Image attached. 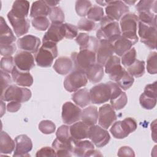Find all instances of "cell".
I'll list each match as a JSON object with an SVG mask.
<instances>
[{"instance_id": "obj_1", "label": "cell", "mask_w": 157, "mask_h": 157, "mask_svg": "<svg viewBox=\"0 0 157 157\" xmlns=\"http://www.w3.org/2000/svg\"><path fill=\"white\" fill-rule=\"evenodd\" d=\"M121 33L118 21L112 20L107 16H104L100 21V28L96 32L97 39L99 41L113 43Z\"/></svg>"}, {"instance_id": "obj_2", "label": "cell", "mask_w": 157, "mask_h": 157, "mask_svg": "<svg viewBox=\"0 0 157 157\" xmlns=\"http://www.w3.org/2000/svg\"><path fill=\"white\" fill-rule=\"evenodd\" d=\"M57 56L56 44L50 42H43L42 46L35 53V61L39 66L48 67L52 66L53 59Z\"/></svg>"}, {"instance_id": "obj_3", "label": "cell", "mask_w": 157, "mask_h": 157, "mask_svg": "<svg viewBox=\"0 0 157 157\" xmlns=\"http://www.w3.org/2000/svg\"><path fill=\"white\" fill-rule=\"evenodd\" d=\"M139 18L135 13H128L120 19V27L121 36L130 40L134 45L138 42L137 35Z\"/></svg>"}, {"instance_id": "obj_4", "label": "cell", "mask_w": 157, "mask_h": 157, "mask_svg": "<svg viewBox=\"0 0 157 157\" xmlns=\"http://www.w3.org/2000/svg\"><path fill=\"white\" fill-rule=\"evenodd\" d=\"M31 98V91L29 89L19 87L15 85H10L1 94V100L4 101H17L25 102Z\"/></svg>"}, {"instance_id": "obj_5", "label": "cell", "mask_w": 157, "mask_h": 157, "mask_svg": "<svg viewBox=\"0 0 157 157\" xmlns=\"http://www.w3.org/2000/svg\"><path fill=\"white\" fill-rule=\"evenodd\" d=\"M137 128V124L136 121L131 117H128L122 121H118L114 123L110 131L115 138L121 139L128 137Z\"/></svg>"}, {"instance_id": "obj_6", "label": "cell", "mask_w": 157, "mask_h": 157, "mask_svg": "<svg viewBox=\"0 0 157 157\" xmlns=\"http://www.w3.org/2000/svg\"><path fill=\"white\" fill-rule=\"evenodd\" d=\"M113 82L109 81L93 86L90 90L91 102L95 104H101L110 100L112 92Z\"/></svg>"}, {"instance_id": "obj_7", "label": "cell", "mask_w": 157, "mask_h": 157, "mask_svg": "<svg viewBox=\"0 0 157 157\" xmlns=\"http://www.w3.org/2000/svg\"><path fill=\"white\" fill-rule=\"evenodd\" d=\"M71 59L75 66V69L85 71L89 67L96 63V53L88 50H80L74 52L71 55Z\"/></svg>"}, {"instance_id": "obj_8", "label": "cell", "mask_w": 157, "mask_h": 157, "mask_svg": "<svg viewBox=\"0 0 157 157\" xmlns=\"http://www.w3.org/2000/svg\"><path fill=\"white\" fill-rule=\"evenodd\" d=\"M88 79L84 71L75 69L71 72L64 80V87L69 92H75L85 86Z\"/></svg>"}, {"instance_id": "obj_9", "label": "cell", "mask_w": 157, "mask_h": 157, "mask_svg": "<svg viewBox=\"0 0 157 157\" xmlns=\"http://www.w3.org/2000/svg\"><path fill=\"white\" fill-rule=\"evenodd\" d=\"M138 28V34L140 41L148 48L155 49L156 47V26L139 21Z\"/></svg>"}, {"instance_id": "obj_10", "label": "cell", "mask_w": 157, "mask_h": 157, "mask_svg": "<svg viewBox=\"0 0 157 157\" xmlns=\"http://www.w3.org/2000/svg\"><path fill=\"white\" fill-rule=\"evenodd\" d=\"M88 138L97 147L101 148L106 145L110 141V136L108 131L99 125L90 126Z\"/></svg>"}, {"instance_id": "obj_11", "label": "cell", "mask_w": 157, "mask_h": 157, "mask_svg": "<svg viewBox=\"0 0 157 157\" xmlns=\"http://www.w3.org/2000/svg\"><path fill=\"white\" fill-rule=\"evenodd\" d=\"M72 153L81 157L102 156L99 151L94 149L93 144L87 140L73 141Z\"/></svg>"}, {"instance_id": "obj_12", "label": "cell", "mask_w": 157, "mask_h": 157, "mask_svg": "<svg viewBox=\"0 0 157 157\" xmlns=\"http://www.w3.org/2000/svg\"><path fill=\"white\" fill-rule=\"evenodd\" d=\"M107 16L114 21L120 20L129 12L128 6L121 1H110L105 7Z\"/></svg>"}, {"instance_id": "obj_13", "label": "cell", "mask_w": 157, "mask_h": 157, "mask_svg": "<svg viewBox=\"0 0 157 157\" xmlns=\"http://www.w3.org/2000/svg\"><path fill=\"white\" fill-rule=\"evenodd\" d=\"M82 111L80 108L71 102H66L62 107L61 117L63 123L71 124L79 121L81 118Z\"/></svg>"}, {"instance_id": "obj_14", "label": "cell", "mask_w": 157, "mask_h": 157, "mask_svg": "<svg viewBox=\"0 0 157 157\" xmlns=\"http://www.w3.org/2000/svg\"><path fill=\"white\" fill-rule=\"evenodd\" d=\"M117 115L111 105L106 104L102 105L98 112V123L102 128L107 129L116 120Z\"/></svg>"}, {"instance_id": "obj_15", "label": "cell", "mask_w": 157, "mask_h": 157, "mask_svg": "<svg viewBox=\"0 0 157 157\" xmlns=\"http://www.w3.org/2000/svg\"><path fill=\"white\" fill-rule=\"evenodd\" d=\"M13 59L15 67L21 71L28 72L35 66L33 55L26 51L18 52L15 55Z\"/></svg>"}, {"instance_id": "obj_16", "label": "cell", "mask_w": 157, "mask_h": 157, "mask_svg": "<svg viewBox=\"0 0 157 157\" xmlns=\"http://www.w3.org/2000/svg\"><path fill=\"white\" fill-rule=\"evenodd\" d=\"M15 148L13 156H29V152L33 148L31 139L25 134H21L15 138Z\"/></svg>"}, {"instance_id": "obj_17", "label": "cell", "mask_w": 157, "mask_h": 157, "mask_svg": "<svg viewBox=\"0 0 157 157\" xmlns=\"http://www.w3.org/2000/svg\"><path fill=\"white\" fill-rule=\"evenodd\" d=\"M105 72L109 74V78L115 82L122 74L125 69L120 64V58L117 56H112L105 64Z\"/></svg>"}, {"instance_id": "obj_18", "label": "cell", "mask_w": 157, "mask_h": 157, "mask_svg": "<svg viewBox=\"0 0 157 157\" xmlns=\"http://www.w3.org/2000/svg\"><path fill=\"white\" fill-rule=\"evenodd\" d=\"M75 41L79 45L80 50H88L96 53L100 44V41L97 38L84 33H79L76 37Z\"/></svg>"}, {"instance_id": "obj_19", "label": "cell", "mask_w": 157, "mask_h": 157, "mask_svg": "<svg viewBox=\"0 0 157 157\" xmlns=\"http://www.w3.org/2000/svg\"><path fill=\"white\" fill-rule=\"evenodd\" d=\"M7 18L17 37L21 36L28 32L30 24L28 18H17L14 17L10 12H9L7 13Z\"/></svg>"}, {"instance_id": "obj_20", "label": "cell", "mask_w": 157, "mask_h": 157, "mask_svg": "<svg viewBox=\"0 0 157 157\" xmlns=\"http://www.w3.org/2000/svg\"><path fill=\"white\" fill-rule=\"evenodd\" d=\"M18 47L24 51L36 53L40 45L39 37L33 35H25L17 40Z\"/></svg>"}, {"instance_id": "obj_21", "label": "cell", "mask_w": 157, "mask_h": 157, "mask_svg": "<svg viewBox=\"0 0 157 157\" xmlns=\"http://www.w3.org/2000/svg\"><path fill=\"white\" fill-rule=\"evenodd\" d=\"M64 37L63 23H52L42 38V43L50 42L57 44Z\"/></svg>"}, {"instance_id": "obj_22", "label": "cell", "mask_w": 157, "mask_h": 157, "mask_svg": "<svg viewBox=\"0 0 157 157\" xmlns=\"http://www.w3.org/2000/svg\"><path fill=\"white\" fill-rule=\"evenodd\" d=\"M114 48L112 43L107 41H100L96 52V62L100 65L105 66L107 61L113 56Z\"/></svg>"}, {"instance_id": "obj_23", "label": "cell", "mask_w": 157, "mask_h": 157, "mask_svg": "<svg viewBox=\"0 0 157 157\" xmlns=\"http://www.w3.org/2000/svg\"><path fill=\"white\" fill-rule=\"evenodd\" d=\"M90 126L84 122L77 121L70 127V134L73 141L81 140L88 138Z\"/></svg>"}, {"instance_id": "obj_24", "label": "cell", "mask_w": 157, "mask_h": 157, "mask_svg": "<svg viewBox=\"0 0 157 157\" xmlns=\"http://www.w3.org/2000/svg\"><path fill=\"white\" fill-rule=\"evenodd\" d=\"M11 74L13 80L18 85L29 87L33 83V77L29 72L20 71L15 66Z\"/></svg>"}, {"instance_id": "obj_25", "label": "cell", "mask_w": 157, "mask_h": 157, "mask_svg": "<svg viewBox=\"0 0 157 157\" xmlns=\"http://www.w3.org/2000/svg\"><path fill=\"white\" fill-rule=\"evenodd\" d=\"M16 40L12 31L2 17L0 18V45L13 44Z\"/></svg>"}, {"instance_id": "obj_26", "label": "cell", "mask_w": 157, "mask_h": 157, "mask_svg": "<svg viewBox=\"0 0 157 157\" xmlns=\"http://www.w3.org/2000/svg\"><path fill=\"white\" fill-rule=\"evenodd\" d=\"M74 63L72 60L67 56L58 58L53 64L54 70L60 75H66L73 69Z\"/></svg>"}, {"instance_id": "obj_27", "label": "cell", "mask_w": 157, "mask_h": 157, "mask_svg": "<svg viewBox=\"0 0 157 157\" xmlns=\"http://www.w3.org/2000/svg\"><path fill=\"white\" fill-rule=\"evenodd\" d=\"M29 10V2L26 0H17L13 3L10 13L18 18L27 17Z\"/></svg>"}, {"instance_id": "obj_28", "label": "cell", "mask_w": 157, "mask_h": 157, "mask_svg": "<svg viewBox=\"0 0 157 157\" xmlns=\"http://www.w3.org/2000/svg\"><path fill=\"white\" fill-rule=\"evenodd\" d=\"M50 10L51 7L46 4L45 1H36L32 4L30 17L33 18L39 17H47L49 15Z\"/></svg>"}, {"instance_id": "obj_29", "label": "cell", "mask_w": 157, "mask_h": 157, "mask_svg": "<svg viewBox=\"0 0 157 157\" xmlns=\"http://www.w3.org/2000/svg\"><path fill=\"white\" fill-rule=\"evenodd\" d=\"M85 73L87 79L91 83H96L99 82L104 77L103 66L98 63H95L89 67Z\"/></svg>"}, {"instance_id": "obj_30", "label": "cell", "mask_w": 157, "mask_h": 157, "mask_svg": "<svg viewBox=\"0 0 157 157\" xmlns=\"http://www.w3.org/2000/svg\"><path fill=\"white\" fill-rule=\"evenodd\" d=\"M52 147L56 152V156H71L73 148V141L63 142L56 138L53 143Z\"/></svg>"}, {"instance_id": "obj_31", "label": "cell", "mask_w": 157, "mask_h": 157, "mask_svg": "<svg viewBox=\"0 0 157 157\" xmlns=\"http://www.w3.org/2000/svg\"><path fill=\"white\" fill-rule=\"evenodd\" d=\"M80 119L89 126L96 124L98 119V111L96 106L91 105L82 111Z\"/></svg>"}, {"instance_id": "obj_32", "label": "cell", "mask_w": 157, "mask_h": 157, "mask_svg": "<svg viewBox=\"0 0 157 157\" xmlns=\"http://www.w3.org/2000/svg\"><path fill=\"white\" fill-rule=\"evenodd\" d=\"M72 99L77 105L83 108L90 104V91L86 88L78 90L72 95Z\"/></svg>"}, {"instance_id": "obj_33", "label": "cell", "mask_w": 157, "mask_h": 157, "mask_svg": "<svg viewBox=\"0 0 157 157\" xmlns=\"http://www.w3.org/2000/svg\"><path fill=\"white\" fill-rule=\"evenodd\" d=\"M134 44L128 39L120 36L113 44L114 53L118 56H121L123 54L129 50Z\"/></svg>"}, {"instance_id": "obj_34", "label": "cell", "mask_w": 157, "mask_h": 157, "mask_svg": "<svg viewBox=\"0 0 157 157\" xmlns=\"http://www.w3.org/2000/svg\"><path fill=\"white\" fill-rule=\"evenodd\" d=\"M15 148V142L5 131L1 132L0 152L1 154H10Z\"/></svg>"}, {"instance_id": "obj_35", "label": "cell", "mask_w": 157, "mask_h": 157, "mask_svg": "<svg viewBox=\"0 0 157 157\" xmlns=\"http://www.w3.org/2000/svg\"><path fill=\"white\" fill-rule=\"evenodd\" d=\"M127 70L128 73L132 77H142L145 73V62L136 59L132 64L127 67Z\"/></svg>"}, {"instance_id": "obj_36", "label": "cell", "mask_w": 157, "mask_h": 157, "mask_svg": "<svg viewBox=\"0 0 157 157\" xmlns=\"http://www.w3.org/2000/svg\"><path fill=\"white\" fill-rule=\"evenodd\" d=\"M134 82V77L131 75L128 72L124 70L123 74L115 82L123 90H127L133 84Z\"/></svg>"}, {"instance_id": "obj_37", "label": "cell", "mask_w": 157, "mask_h": 157, "mask_svg": "<svg viewBox=\"0 0 157 157\" xmlns=\"http://www.w3.org/2000/svg\"><path fill=\"white\" fill-rule=\"evenodd\" d=\"M156 1L142 0L137 2L136 9L138 12L141 11H151L156 13Z\"/></svg>"}, {"instance_id": "obj_38", "label": "cell", "mask_w": 157, "mask_h": 157, "mask_svg": "<svg viewBox=\"0 0 157 157\" xmlns=\"http://www.w3.org/2000/svg\"><path fill=\"white\" fill-rule=\"evenodd\" d=\"M139 21L144 23L156 26V15L151 11H141L139 12Z\"/></svg>"}, {"instance_id": "obj_39", "label": "cell", "mask_w": 157, "mask_h": 157, "mask_svg": "<svg viewBox=\"0 0 157 157\" xmlns=\"http://www.w3.org/2000/svg\"><path fill=\"white\" fill-rule=\"evenodd\" d=\"M91 2L90 1L86 0H78L75 2V9L77 14L84 17L86 15L88 12L91 7Z\"/></svg>"}, {"instance_id": "obj_40", "label": "cell", "mask_w": 157, "mask_h": 157, "mask_svg": "<svg viewBox=\"0 0 157 157\" xmlns=\"http://www.w3.org/2000/svg\"><path fill=\"white\" fill-rule=\"evenodd\" d=\"M48 16L52 23H63L65 18L63 10L59 7L57 6L51 7Z\"/></svg>"}, {"instance_id": "obj_41", "label": "cell", "mask_w": 157, "mask_h": 157, "mask_svg": "<svg viewBox=\"0 0 157 157\" xmlns=\"http://www.w3.org/2000/svg\"><path fill=\"white\" fill-rule=\"evenodd\" d=\"M56 138L61 142H69L72 141L70 134V127L67 125H62L57 129Z\"/></svg>"}, {"instance_id": "obj_42", "label": "cell", "mask_w": 157, "mask_h": 157, "mask_svg": "<svg viewBox=\"0 0 157 157\" xmlns=\"http://www.w3.org/2000/svg\"><path fill=\"white\" fill-rule=\"evenodd\" d=\"M103 9L98 6L91 7L88 12L86 16L88 19L94 21H99L104 16Z\"/></svg>"}, {"instance_id": "obj_43", "label": "cell", "mask_w": 157, "mask_h": 157, "mask_svg": "<svg viewBox=\"0 0 157 157\" xmlns=\"http://www.w3.org/2000/svg\"><path fill=\"white\" fill-rule=\"evenodd\" d=\"M111 106L113 108V109L116 110H119L123 109L128 102V98L126 94L122 91L118 96L116 98L110 99Z\"/></svg>"}, {"instance_id": "obj_44", "label": "cell", "mask_w": 157, "mask_h": 157, "mask_svg": "<svg viewBox=\"0 0 157 157\" xmlns=\"http://www.w3.org/2000/svg\"><path fill=\"white\" fill-rule=\"evenodd\" d=\"M147 70L150 74L157 73V53L156 52L149 54L147 59Z\"/></svg>"}, {"instance_id": "obj_45", "label": "cell", "mask_w": 157, "mask_h": 157, "mask_svg": "<svg viewBox=\"0 0 157 157\" xmlns=\"http://www.w3.org/2000/svg\"><path fill=\"white\" fill-rule=\"evenodd\" d=\"M31 23L33 26L39 31H45L50 26L49 20L46 17H39L34 18Z\"/></svg>"}, {"instance_id": "obj_46", "label": "cell", "mask_w": 157, "mask_h": 157, "mask_svg": "<svg viewBox=\"0 0 157 157\" xmlns=\"http://www.w3.org/2000/svg\"><path fill=\"white\" fill-rule=\"evenodd\" d=\"M139 102L143 108L147 110H151L153 109L156 104V98L142 93L139 98Z\"/></svg>"}, {"instance_id": "obj_47", "label": "cell", "mask_w": 157, "mask_h": 157, "mask_svg": "<svg viewBox=\"0 0 157 157\" xmlns=\"http://www.w3.org/2000/svg\"><path fill=\"white\" fill-rule=\"evenodd\" d=\"M136 59V50L135 48H131L121 56V63L124 67H128Z\"/></svg>"}, {"instance_id": "obj_48", "label": "cell", "mask_w": 157, "mask_h": 157, "mask_svg": "<svg viewBox=\"0 0 157 157\" xmlns=\"http://www.w3.org/2000/svg\"><path fill=\"white\" fill-rule=\"evenodd\" d=\"M13 58L10 56H4L1 59V69L4 72L11 74L15 67Z\"/></svg>"}, {"instance_id": "obj_49", "label": "cell", "mask_w": 157, "mask_h": 157, "mask_svg": "<svg viewBox=\"0 0 157 157\" xmlns=\"http://www.w3.org/2000/svg\"><path fill=\"white\" fill-rule=\"evenodd\" d=\"M63 30L64 37L69 39H72L78 36L77 28L69 23H63Z\"/></svg>"}, {"instance_id": "obj_50", "label": "cell", "mask_w": 157, "mask_h": 157, "mask_svg": "<svg viewBox=\"0 0 157 157\" xmlns=\"http://www.w3.org/2000/svg\"><path fill=\"white\" fill-rule=\"evenodd\" d=\"M77 29L87 32H90L94 30L96 28V23L88 18H83L80 20L77 23Z\"/></svg>"}, {"instance_id": "obj_51", "label": "cell", "mask_w": 157, "mask_h": 157, "mask_svg": "<svg viewBox=\"0 0 157 157\" xmlns=\"http://www.w3.org/2000/svg\"><path fill=\"white\" fill-rule=\"evenodd\" d=\"M39 129L45 134H52L56 129V126L50 120H42L39 124Z\"/></svg>"}, {"instance_id": "obj_52", "label": "cell", "mask_w": 157, "mask_h": 157, "mask_svg": "<svg viewBox=\"0 0 157 157\" xmlns=\"http://www.w3.org/2000/svg\"><path fill=\"white\" fill-rule=\"evenodd\" d=\"M1 93H2L12 83L11 77L10 75L1 70Z\"/></svg>"}, {"instance_id": "obj_53", "label": "cell", "mask_w": 157, "mask_h": 157, "mask_svg": "<svg viewBox=\"0 0 157 157\" xmlns=\"http://www.w3.org/2000/svg\"><path fill=\"white\" fill-rule=\"evenodd\" d=\"M36 157L39 156H52L55 157L56 156V152L55 150L53 148H51L49 147H45L41 148L40 150H39L36 154Z\"/></svg>"}, {"instance_id": "obj_54", "label": "cell", "mask_w": 157, "mask_h": 157, "mask_svg": "<svg viewBox=\"0 0 157 157\" xmlns=\"http://www.w3.org/2000/svg\"><path fill=\"white\" fill-rule=\"evenodd\" d=\"M1 54L2 56H10L16 50L15 44H12L9 45H0Z\"/></svg>"}, {"instance_id": "obj_55", "label": "cell", "mask_w": 157, "mask_h": 157, "mask_svg": "<svg viewBox=\"0 0 157 157\" xmlns=\"http://www.w3.org/2000/svg\"><path fill=\"white\" fill-rule=\"evenodd\" d=\"M156 83L155 81L153 83L148 84L145 86L143 93L149 96L150 97L157 98V91H156Z\"/></svg>"}, {"instance_id": "obj_56", "label": "cell", "mask_w": 157, "mask_h": 157, "mask_svg": "<svg viewBox=\"0 0 157 157\" xmlns=\"http://www.w3.org/2000/svg\"><path fill=\"white\" fill-rule=\"evenodd\" d=\"M117 155L118 156H134L135 153L131 147L123 146L119 148Z\"/></svg>"}, {"instance_id": "obj_57", "label": "cell", "mask_w": 157, "mask_h": 157, "mask_svg": "<svg viewBox=\"0 0 157 157\" xmlns=\"http://www.w3.org/2000/svg\"><path fill=\"white\" fill-rule=\"evenodd\" d=\"M21 103L17 101H10L7 105V110L9 112H17L21 108Z\"/></svg>"}, {"instance_id": "obj_58", "label": "cell", "mask_w": 157, "mask_h": 157, "mask_svg": "<svg viewBox=\"0 0 157 157\" xmlns=\"http://www.w3.org/2000/svg\"><path fill=\"white\" fill-rule=\"evenodd\" d=\"M156 120H154L151 124V132H152V134H151V136H152V138L153 139V140L155 142H156Z\"/></svg>"}, {"instance_id": "obj_59", "label": "cell", "mask_w": 157, "mask_h": 157, "mask_svg": "<svg viewBox=\"0 0 157 157\" xmlns=\"http://www.w3.org/2000/svg\"><path fill=\"white\" fill-rule=\"evenodd\" d=\"M45 2L50 7H55L59 2V1H45Z\"/></svg>"}, {"instance_id": "obj_60", "label": "cell", "mask_w": 157, "mask_h": 157, "mask_svg": "<svg viewBox=\"0 0 157 157\" xmlns=\"http://www.w3.org/2000/svg\"><path fill=\"white\" fill-rule=\"evenodd\" d=\"M1 117H2V115L6 112V105L4 104L3 101L1 100Z\"/></svg>"}]
</instances>
